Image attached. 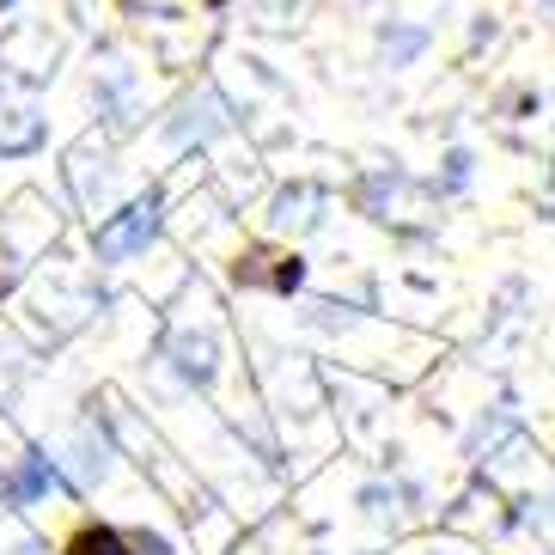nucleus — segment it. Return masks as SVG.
<instances>
[{
    "mask_svg": "<svg viewBox=\"0 0 555 555\" xmlns=\"http://www.w3.org/2000/svg\"><path fill=\"white\" fill-rule=\"evenodd\" d=\"M55 232H62V220H55L50 196H37V190L13 196V208L0 214V294L18 287V275L43 262V250L55 245Z\"/></svg>",
    "mask_w": 555,
    "mask_h": 555,
    "instance_id": "obj_1",
    "label": "nucleus"
},
{
    "mask_svg": "<svg viewBox=\"0 0 555 555\" xmlns=\"http://www.w3.org/2000/svg\"><path fill=\"white\" fill-rule=\"evenodd\" d=\"M354 196H360V214H373L378 227H397V232L434 227V190H427V183H415L409 171H397V165L366 171Z\"/></svg>",
    "mask_w": 555,
    "mask_h": 555,
    "instance_id": "obj_2",
    "label": "nucleus"
},
{
    "mask_svg": "<svg viewBox=\"0 0 555 555\" xmlns=\"http://www.w3.org/2000/svg\"><path fill=\"white\" fill-rule=\"evenodd\" d=\"M159 214H165V196L159 190H147V196H134V202H122L116 214H104L99 220V232H92V250H99V262H134L141 250L159 238Z\"/></svg>",
    "mask_w": 555,
    "mask_h": 555,
    "instance_id": "obj_3",
    "label": "nucleus"
},
{
    "mask_svg": "<svg viewBox=\"0 0 555 555\" xmlns=\"http://www.w3.org/2000/svg\"><path fill=\"white\" fill-rule=\"evenodd\" d=\"M159 360H171V373H178L183 385H214V378H220V360H227V348H220V330H214L208 318H202V324H190V318H171Z\"/></svg>",
    "mask_w": 555,
    "mask_h": 555,
    "instance_id": "obj_4",
    "label": "nucleus"
},
{
    "mask_svg": "<svg viewBox=\"0 0 555 555\" xmlns=\"http://www.w3.org/2000/svg\"><path fill=\"white\" fill-rule=\"evenodd\" d=\"M55 62H62V37L50 25H37V18H25V25L0 37V67H13V80L25 86H43L55 74Z\"/></svg>",
    "mask_w": 555,
    "mask_h": 555,
    "instance_id": "obj_5",
    "label": "nucleus"
},
{
    "mask_svg": "<svg viewBox=\"0 0 555 555\" xmlns=\"http://www.w3.org/2000/svg\"><path fill=\"white\" fill-rule=\"evenodd\" d=\"M31 299H37V311L50 318L55 336H62V330H80L86 318H92V311L104 306L99 287H92L86 275H67V269H50V275L37 281V294H31Z\"/></svg>",
    "mask_w": 555,
    "mask_h": 555,
    "instance_id": "obj_6",
    "label": "nucleus"
},
{
    "mask_svg": "<svg viewBox=\"0 0 555 555\" xmlns=\"http://www.w3.org/2000/svg\"><path fill=\"white\" fill-rule=\"evenodd\" d=\"M50 494H74V482L62 476V464H55V452H18L13 470L0 476V501L7 506H37L50 501Z\"/></svg>",
    "mask_w": 555,
    "mask_h": 555,
    "instance_id": "obj_7",
    "label": "nucleus"
},
{
    "mask_svg": "<svg viewBox=\"0 0 555 555\" xmlns=\"http://www.w3.org/2000/svg\"><path fill=\"white\" fill-rule=\"evenodd\" d=\"M232 129V104L220 92H196V99H183L178 111L165 116V141L171 147H208L214 134Z\"/></svg>",
    "mask_w": 555,
    "mask_h": 555,
    "instance_id": "obj_8",
    "label": "nucleus"
},
{
    "mask_svg": "<svg viewBox=\"0 0 555 555\" xmlns=\"http://www.w3.org/2000/svg\"><path fill=\"white\" fill-rule=\"evenodd\" d=\"M324 208H330L324 183H311V178L281 183L275 202H269V232H275V238H306V232L324 227Z\"/></svg>",
    "mask_w": 555,
    "mask_h": 555,
    "instance_id": "obj_9",
    "label": "nucleus"
},
{
    "mask_svg": "<svg viewBox=\"0 0 555 555\" xmlns=\"http://www.w3.org/2000/svg\"><path fill=\"white\" fill-rule=\"evenodd\" d=\"M62 178H67V190H74V202H80L86 214H99L104 190H111V147H104V141H80V147L67 153Z\"/></svg>",
    "mask_w": 555,
    "mask_h": 555,
    "instance_id": "obj_10",
    "label": "nucleus"
},
{
    "mask_svg": "<svg viewBox=\"0 0 555 555\" xmlns=\"http://www.w3.org/2000/svg\"><path fill=\"white\" fill-rule=\"evenodd\" d=\"M111 457H116V446L104 440V427L99 422H80L74 427V440H67V457H55V464H67V482H74V494L80 489H99L104 476H111Z\"/></svg>",
    "mask_w": 555,
    "mask_h": 555,
    "instance_id": "obj_11",
    "label": "nucleus"
},
{
    "mask_svg": "<svg viewBox=\"0 0 555 555\" xmlns=\"http://www.w3.org/2000/svg\"><path fill=\"white\" fill-rule=\"evenodd\" d=\"M50 141V116L37 104H7L0 99V159H31Z\"/></svg>",
    "mask_w": 555,
    "mask_h": 555,
    "instance_id": "obj_12",
    "label": "nucleus"
},
{
    "mask_svg": "<svg viewBox=\"0 0 555 555\" xmlns=\"http://www.w3.org/2000/svg\"><path fill=\"white\" fill-rule=\"evenodd\" d=\"M99 104L111 111L116 129H129L134 116H141V74H134L122 55H104V67H99Z\"/></svg>",
    "mask_w": 555,
    "mask_h": 555,
    "instance_id": "obj_13",
    "label": "nucleus"
},
{
    "mask_svg": "<svg viewBox=\"0 0 555 555\" xmlns=\"http://www.w3.org/2000/svg\"><path fill=\"white\" fill-rule=\"evenodd\" d=\"M238 281L245 287H275V294H294L299 281H306V262L299 257H238Z\"/></svg>",
    "mask_w": 555,
    "mask_h": 555,
    "instance_id": "obj_14",
    "label": "nucleus"
},
{
    "mask_svg": "<svg viewBox=\"0 0 555 555\" xmlns=\"http://www.w3.org/2000/svg\"><path fill=\"white\" fill-rule=\"evenodd\" d=\"M427 50V25H385V31H378V62L385 67H409L415 62V55Z\"/></svg>",
    "mask_w": 555,
    "mask_h": 555,
    "instance_id": "obj_15",
    "label": "nucleus"
},
{
    "mask_svg": "<svg viewBox=\"0 0 555 555\" xmlns=\"http://www.w3.org/2000/svg\"><path fill=\"white\" fill-rule=\"evenodd\" d=\"M67 555H129V538L116 525H86L80 538L67 543Z\"/></svg>",
    "mask_w": 555,
    "mask_h": 555,
    "instance_id": "obj_16",
    "label": "nucleus"
},
{
    "mask_svg": "<svg viewBox=\"0 0 555 555\" xmlns=\"http://www.w3.org/2000/svg\"><path fill=\"white\" fill-rule=\"evenodd\" d=\"M129 538V555H171V538H159V531H122Z\"/></svg>",
    "mask_w": 555,
    "mask_h": 555,
    "instance_id": "obj_17",
    "label": "nucleus"
},
{
    "mask_svg": "<svg viewBox=\"0 0 555 555\" xmlns=\"http://www.w3.org/2000/svg\"><path fill=\"white\" fill-rule=\"evenodd\" d=\"M470 183V153L457 147V153H446V190H464Z\"/></svg>",
    "mask_w": 555,
    "mask_h": 555,
    "instance_id": "obj_18",
    "label": "nucleus"
},
{
    "mask_svg": "<svg viewBox=\"0 0 555 555\" xmlns=\"http://www.w3.org/2000/svg\"><path fill=\"white\" fill-rule=\"evenodd\" d=\"M0 555H43V543H37V538H13Z\"/></svg>",
    "mask_w": 555,
    "mask_h": 555,
    "instance_id": "obj_19",
    "label": "nucleus"
},
{
    "mask_svg": "<svg viewBox=\"0 0 555 555\" xmlns=\"http://www.w3.org/2000/svg\"><path fill=\"white\" fill-rule=\"evenodd\" d=\"M202 7H227V0H202Z\"/></svg>",
    "mask_w": 555,
    "mask_h": 555,
    "instance_id": "obj_20",
    "label": "nucleus"
},
{
    "mask_svg": "<svg viewBox=\"0 0 555 555\" xmlns=\"http://www.w3.org/2000/svg\"><path fill=\"white\" fill-rule=\"evenodd\" d=\"M7 7H13V0H0V13H7Z\"/></svg>",
    "mask_w": 555,
    "mask_h": 555,
    "instance_id": "obj_21",
    "label": "nucleus"
}]
</instances>
